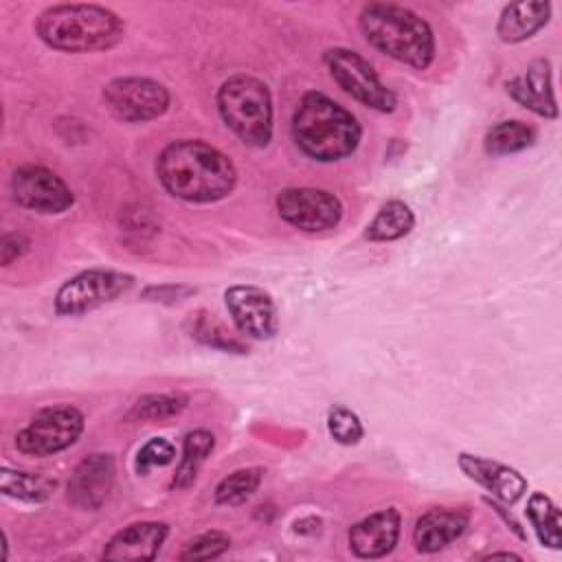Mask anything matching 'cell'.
Returning <instances> with one entry per match:
<instances>
[{"instance_id":"cell-3","label":"cell","mask_w":562,"mask_h":562,"mask_svg":"<svg viewBox=\"0 0 562 562\" xmlns=\"http://www.w3.org/2000/svg\"><path fill=\"white\" fill-rule=\"evenodd\" d=\"M35 33L48 48L61 53H97L123 40L125 22L101 4L61 2L35 18Z\"/></svg>"},{"instance_id":"cell-9","label":"cell","mask_w":562,"mask_h":562,"mask_svg":"<svg viewBox=\"0 0 562 562\" xmlns=\"http://www.w3.org/2000/svg\"><path fill=\"white\" fill-rule=\"evenodd\" d=\"M103 103L123 123H147L169 110V90L149 77H116L103 86Z\"/></svg>"},{"instance_id":"cell-18","label":"cell","mask_w":562,"mask_h":562,"mask_svg":"<svg viewBox=\"0 0 562 562\" xmlns=\"http://www.w3.org/2000/svg\"><path fill=\"white\" fill-rule=\"evenodd\" d=\"M505 90L516 103L531 110L533 114L544 116V119L558 116L549 59L540 57V59L531 61L522 77H514L505 83Z\"/></svg>"},{"instance_id":"cell-5","label":"cell","mask_w":562,"mask_h":562,"mask_svg":"<svg viewBox=\"0 0 562 562\" xmlns=\"http://www.w3.org/2000/svg\"><path fill=\"white\" fill-rule=\"evenodd\" d=\"M217 112L244 145L266 147L272 140V97L261 79L241 72L222 81Z\"/></svg>"},{"instance_id":"cell-6","label":"cell","mask_w":562,"mask_h":562,"mask_svg":"<svg viewBox=\"0 0 562 562\" xmlns=\"http://www.w3.org/2000/svg\"><path fill=\"white\" fill-rule=\"evenodd\" d=\"M331 79L358 103L375 112H393L397 105L395 92L380 79L373 66L356 50L334 46L323 53Z\"/></svg>"},{"instance_id":"cell-8","label":"cell","mask_w":562,"mask_h":562,"mask_svg":"<svg viewBox=\"0 0 562 562\" xmlns=\"http://www.w3.org/2000/svg\"><path fill=\"white\" fill-rule=\"evenodd\" d=\"M134 277L119 270H83L64 281L55 294V312L59 316H81L105 303H112L121 294L130 292Z\"/></svg>"},{"instance_id":"cell-31","label":"cell","mask_w":562,"mask_h":562,"mask_svg":"<svg viewBox=\"0 0 562 562\" xmlns=\"http://www.w3.org/2000/svg\"><path fill=\"white\" fill-rule=\"evenodd\" d=\"M29 237L22 233H4L0 241V261L2 266H11L13 261L22 259L29 252Z\"/></svg>"},{"instance_id":"cell-32","label":"cell","mask_w":562,"mask_h":562,"mask_svg":"<svg viewBox=\"0 0 562 562\" xmlns=\"http://www.w3.org/2000/svg\"><path fill=\"white\" fill-rule=\"evenodd\" d=\"M496 558H507V560H520V555L512 553V551H498V553H490L487 560H496Z\"/></svg>"},{"instance_id":"cell-10","label":"cell","mask_w":562,"mask_h":562,"mask_svg":"<svg viewBox=\"0 0 562 562\" xmlns=\"http://www.w3.org/2000/svg\"><path fill=\"white\" fill-rule=\"evenodd\" d=\"M279 217L305 233H323L336 228L342 220V202L327 189L288 187L277 200Z\"/></svg>"},{"instance_id":"cell-14","label":"cell","mask_w":562,"mask_h":562,"mask_svg":"<svg viewBox=\"0 0 562 562\" xmlns=\"http://www.w3.org/2000/svg\"><path fill=\"white\" fill-rule=\"evenodd\" d=\"M402 516L395 507L373 512L349 529V549L362 560H375L391 553L400 540Z\"/></svg>"},{"instance_id":"cell-21","label":"cell","mask_w":562,"mask_h":562,"mask_svg":"<svg viewBox=\"0 0 562 562\" xmlns=\"http://www.w3.org/2000/svg\"><path fill=\"white\" fill-rule=\"evenodd\" d=\"M415 226V215L404 200H389L380 206L375 217L369 222L364 237L369 241H395L408 235Z\"/></svg>"},{"instance_id":"cell-19","label":"cell","mask_w":562,"mask_h":562,"mask_svg":"<svg viewBox=\"0 0 562 562\" xmlns=\"http://www.w3.org/2000/svg\"><path fill=\"white\" fill-rule=\"evenodd\" d=\"M551 18V4L542 0H525V2H512L505 4L498 22H496V35L505 44H518L536 35Z\"/></svg>"},{"instance_id":"cell-25","label":"cell","mask_w":562,"mask_h":562,"mask_svg":"<svg viewBox=\"0 0 562 562\" xmlns=\"http://www.w3.org/2000/svg\"><path fill=\"white\" fill-rule=\"evenodd\" d=\"M261 476H263V470L252 465V468H239L235 472H231L228 476H224L215 492H213V501L215 505H228V507H235V505H241L246 503L259 487L261 483Z\"/></svg>"},{"instance_id":"cell-17","label":"cell","mask_w":562,"mask_h":562,"mask_svg":"<svg viewBox=\"0 0 562 562\" xmlns=\"http://www.w3.org/2000/svg\"><path fill=\"white\" fill-rule=\"evenodd\" d=\"M470 525V512L463 507H432L424 512L413 529L415 549L422 553H435L457 538Z\"/></svg>"},{"instance_id":"cell-26","label":"cell","mask_w":562,"mask_h":562,"mask_svg":"<svg viewBox=\"0 0 562 562\" xmlns=\"http://www.w3.org/2000/svg\"><path fill=\"white\" fill-rule=\"evenodd\" d=\"M189 334L191 338L209 345V347H215V349H222V351H235V353H244V345L209 312L200 310L195 314H189Z\"/></svg>"},{"instance_id":"cell-22","label":"cell","mask_w":562,"mask_h":562,"mask_svg":"<svg viewBox=\"0 0 562 562\" xmlns=\"http://www.w3.org/2000/svg\"><path fill=\"white\" fill-rule=\"evenodd\" d=\"M215 448V437L213 432L204 430V428H198V430H191L184 435V441H182V459L178 463V470L173 474V481H171V487H189L195 476H198V470L200 465L206 461V457L213 452Z\"/></svg>"},{"instance_id":"cell-2","label":"cell","mask_w":562,"mask_h":562,"mask_svg":"<svg viewBox=\"0 0 562 562\" xmlns=\"http://www.w3.org/2000/svg\"><path fill=\"white\" fill-rule=\"evenodd\" d=\"M296 147L318 162H336L351 156L362 138L358 119L318 90L301 97L292 116Z\"/></svg>"},{"instance_id":"cell-28","label":"cell","mask_w":562,"mask_h":562,"mask_svg":"<svg viewBox=\"0 0 562 562\" xmlns=\"http://www.w3.org/2000/svg\"><path fill=\"white\" fill-rule=\"evenodd\" d=\"M327 430L342 446H353L364 435L360 417L351 408H347L342 404H334L327 411Z\"/></svg>"},{"instance_id":"cell-15","label":"cell","mask_w":562,"mask_h":562,"mask_svg":"<svg viewBox=\"0 0 562 562\" xmlns=\"http://www.w3.org/2000/svg\"><path fill=\"white\" fill-rule=\"evenodd\" d=\"M457 463L468 479L485 487L494 498L503 503H516L527 492V479L516 468H509L501 461L461 452Z\"/></svg>"},{"instance_id":"cell-16","label":"cell","mask_w":562,"mask_h":562,"mask_svg":"<svg viewBox=\"0 0 562 562\" xmlns=\"http://www.w3.org/2000/svg\"><path fill=\"white\" fill-rule=\"evenodd\" d=\"M169 525L158 520H140L116 531L103 549V560H130L143 562L154 560L167 540Z\"/></svg>"},{"instance_id":"cell-11","label":"cell","mask_w":562,"mask_h":562,"mask_svg":"<svg viewBox=\"0 0 562 562\" xmlns=\"http://www.w3.org/2000/svg\"><path fill=\"white\" fill-rule=\"evenodd\" d=\"M13 200L29 211L37 213H64L72 206L75 195L70 187L50 169L42 165H22L11 176Z\"/></svg>"},{"instance_id":"cell-13","label":"cell","mask_w":562,"mask_h":562,"mask_svg":"<svg viewBox=\"0 0 562 562\" xmlns=\"http://www.w3.org/2000/svg\"><path fill=\"white\" fill-rule=\"evenodd\" d=\"M114 457L108 452H94L83 457L66 485V498L70 505H75L77 509H86V512H94L99 509L112 485H114Z\"/></svg>"},{"instance_id":"cell-7","label":"cell","mask_w":562,"mask_h":562,"mask_svg":"<svg viewBox=\"0 0 562 562\" xmlns=\"http://www.w3.org/2000/svg\"><path fill=\"white\" fill-rule=\"evenodd\" d=\"M83 424V413L70 404L44 406L15 435V448L40 459L64 452L81 437Z\"/></svg>"},{"instance_id":"cell-27","label":"cell","mask_w":562,"mask_h":562,"mask_svg":"<svg viewBox=\"0 0 562 562\" xmlns=\"http://www.w3.org/2000/svg\"><path fill=\"white\" fill-rule=\"evenodd\" d=\"M187 397L178 393H149L134 402L130 417L132 419H167L182 413Z\"/></svg>"},{"instance_id":"cell-12","label":"cell","mask_w":562,"mask_h":562,"mask_svg":"<svg viewBox=\"0 0 562 562\" xmlns=\"http://www.w3.org/2000/svg\"><path fill=\"white\" fill-rule=\"evenodd\" d=\"M226 310L237 331L250 340H270L279 331V314L272 296L257 285L237 283L224 292Z\"/></svg>"},{"instance_id":"cell-20","label":"cell","mask_w":562,"mask_h":562,"mask_svg":"<svg viewBox=\"0 0 562 562\" xmlns=\"http://www.w3.org/2000/svg\"><path fill=\"white\" fill-rule=\"evenodd\" d=\"M57 490V479L44 472H22L2 468L0 470V492L4 496L26 501V503H44Z\"/></svg>"},{"instance_id":"cell-4","label":"cell","mask_w":562,"mask_h":562,"mask_svg":"<svg viewBox=\"0 0 562 562\" xmlns=\"http://www.w3.org/2000/svg\"><path fill=\"white\" fill-rule=\"evenodd\" d=\"M358 26L375 50L404 66L426 70L435 59L437 44L430 24L402 4H364L358 13Z\"/></svg>"},{"instance_id":"cell-30","label":"cell","mask_w":562,"mask_h":562,"mask_svg":"<svg viewBox=\"0 0 562 562\" xmlns=\"http://www.w3.org/2000/svg\"><path fill=\"white\" fill-rule=\"evenodd\" d=\"M176 459V446L165 437H151L136 452V472L147 474L151 468L169 465Z\"/></svg>"},{"instance_id":"cell-24","label":"cell","mask_w":562,"mask_h":562,"mask_svg":"<svg viewBox=\"0 0 562 562\" xmlns=\"http://www.w3.org/2000/svg\"><path fill=\"white\" fill-rule=\"evenodd\" d=\"M527 518L538 536V540L551 549L562 547L560 509L544 492H533L527 501Z\"/></svg>"},{"instance_id":"cell-1","label":"cell","mask_w":562,"mask_h":562,"mask_svg":"<svg viewBox=\"0 0 562 562\" xmlns=\"http://www.w3.org/2000/svg\"><path fill=\"white\" fill-rule=\"evenodd\" d=\"M156 176L169 195L193 204L224 200L237 184L233 160L200 138L165 145L156 158Z\"/></svg>"},{"instance_id":"cell-23","label":"cell","mask_w":562,"mask_h":562,"mask_svg":"<svg viewBox=\"0 0 562 562\" xmlns=\"http://www.w3.org/2000/svg\"><path fill=\"white\" fill-rule=\"evenodd\" d=\"M536 140V130L522 121H501L487 130L483 138V149L487 156H507L531 147Z\"/></svg>"},{"instance_id":"cell-29","label":"cell","mask_w":562,"mask_h":562,"mask_svg":"<svg viewBox=\"0 0 562 562\" xmlns=\"http://www.w3.org/2000/svg\"><path fill=\"white\" fill-rule=\"evenodd\" d=\"M231 547V538L222 531H206L198 538H193L191 542H187V547L178 553L180 560H211V558H220L226 549Z\"/></svg>"}]
</instances>
